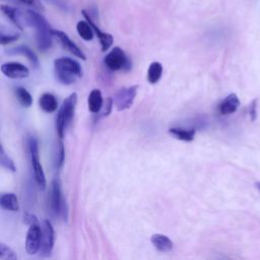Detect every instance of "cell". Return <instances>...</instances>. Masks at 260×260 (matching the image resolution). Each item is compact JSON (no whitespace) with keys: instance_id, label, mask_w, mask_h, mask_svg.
Returning a JSON list of instances; mask_svg holds the SVG:
<instances>
[{"instance_id":"cell-28","label":"cell","mask_w":260,"mask_h":260,"mask_svg":"<svg viewBox=\"0 0 260 260\" xmlns=\"http://www.w3.org/2000/svg\"><path fill=\"white\" fill-rule=\"evenodd\" d=\"M17 1L27 4V5H30V6H33L34 8H36L38 10H41V11L44 10V6L41 4L39 0H17Z\"/></svg>"},{"instance_id":"cell-8","label":"cell","mask_w":260,"mask_h":260,"mask_svg":"<svg viewBox=\"0 0 260 260\" xmlns=\"http://www.w3.org/2000/svg\"><path fill=\"white\" fill-rule=\"evenodd\" d=\"M55 233L53 225L49 220H44L42 224V242L40 253L42 256H49L54 247Z\"/></svg>"},{"instance_id":"cell-21","label":"cell","mask_w":260,"mask_h":260,"mask_svg":"<svg viewBox=\"0 0 260 260\" xmlns=\"http://www.w3.org/2000/svg\"><path fill=\"white\" fill-rule=\"evenodd\" d=\"M76 30H77L78 35H80L82 39H84L85 41H92L94 39L95 32L88 21H86V20L78 21L76 25Z\"/></svg>"},{"instance_id":"cell-3","label":"cell","mask_w":260,"mask_h":260,"mask_svg":"<svg viewBox=\"0 0 260 260\" xmlns=\"http://www.w3.org/2000/svg\"><path fill=\"white\" fill-rule=\"evenodd\" d=\"M76 102L77 95L73 93L63 101L62 106L58 111V115L56 117V129L60 139H63L65 130L73 118Z\"/></svg>"},{"instance_id":"cell-2","label":"cell","mask_w":260,"mask_h":260,"mask_svg":"<svg viewBox=\"0 0 260 260\" xmlns=\"http://www.w3.org/2000/svg\"><path fill=\"white\" fill-rule=\"evenodd\" d=\"M54 70L57 80L63 85H72L83 76L81 64L71 58H58L54 61Z\"/></svg>"},{"instance_id":"cell-5","label":"cell","mask_w":260,"mask_h":260,"mask_svg":"<svg viewBox=\"0 0 260 260\" xmlns=\"http://www.w3.org/2000/svg\"><path fill=\"white\" fill-rule=\"evenodd\" d=\"M49 206L51 212L54 217L58 218L60 216L66 217V205L62 197L61 184L58 178H55L52 181L50 194H49Z\"/></svg>"},{"instance_id":"cell-4","label":"cell","mask_w":260,"mask_h":260,"mask_svg":"<svg viewBox=\"0 0 260 260\" xmlns=\"http://www.w3.org/2000/svg\"><path fill=\"white\" fill-rule=\"evenodd\" d=\"M29 152L31 157V164L34 171V177H35L38 186L42 189L46 188V177L43 170V167L39 159V144L38 140L35 138L29 139Z\"/></svg>"},{"instance_id":"cell-27","label":"cell","mask_w":260,"mask_h":260,"mask_svg":"<svg viewBox=\"0 0 260 260\" xmlns=\"http://www.w3.org/2000/svg\"><path fill=\"white\" fill-rule=\"evenodd\" d=\"M47 1H49L50 3H52L54 6L58 7L60 10L62 11H65V13H67V11L70 10V6L67 4L64 0H47Z\"/></svg>"},{"instance_id":"cell-29","label":"cell","mask_w":260,"mask_h":260,"mask_svg":"<svg viewBox=\"0 0 260 260\" xmlns=\"http://www.w3.org/2000/svg\"><path fill=\"white\" fill-rule=\"evenodd\" d=\"M19 38V35H4V34H1V44L2 45H7L9 43H13L17 41Z\"/></svg>"},{"instance_id":"cell-14","label":"cell","mask_w":260,"mask_h":260,"mask_svg":"<svg viewBox=\"0 0 260 260\" xmlns=\"http://www.w3.org/2000/svg\"><path fill=\"white\" fill-rule=\"evenodd\" d=\"M151 241L156 249L160 252H169L173 249V241L165 235L155 234L152 236Z\"/></svg>"},{"instance_id":"cell-12","label":"cell","mask_w":260,"mask_h":260,"mask_svg":"<svg viewBox=\"0 0 260 260\" xmlns=\"http://www.w3.org/2000/svg\"><path fill=\"white\" fill-rule=\"evenodd\" d=\"M83 15L86 17V19L89 22L90 26H92L94 32L96 33L97 37L99 38L100 43H101V46H102V51H103V52L107 51L112 46L113 41H114V40H113V37L110 35V34L104 33V32L101 31V29L94 22V19L88 16L87 10H83Z\"/></svg>"},{"instance_id":"cell-15","label":"cell","mask_w":260,"mask_h":260,"mask_svg":"<svg viewBox=\"0 0 260 260\" xmlns=\"http://www.w3.org/2000/svg\"><path fill=\"white\" fill-rule=\"evenodd\" d=\"M6 53L9 54V55H22V56H25V57H27L34 66H35V67L39 66V59L37 57L36 53L34 52L31 48L26 46V45H20V46L11 48V49L7 50Z\"/></svg>"},{"instance_id":"cell-13","label":"cell","mask_w":260,"mask_h":260,"mask_svg":"<svg viewBox=\"0 0 260 260\" xmlns=\"http://www.w3.org/2000/svg\"><path fill=\"white\" fill-rule=\"evenodd\" d=\"M240 106V100L236 94H230L225 98L219 105V112L222 115H230L238 110Z\"/></svg>"},{"instance_id":"cell-23","label":"cell","mask_w":260,"mask_h":260,"mask_svg":"<svg viewBox=\"0 0 260 260\" xmlns=\"http://www.w3.org/2000/svg\"><path fill=\"white\" fill-rule=\"evenodd\" d=\"M16 96L19 104L26 108H29L33 104V97L25 87H18L16 88Z\"/></svg>"},{"instance_id":"cell-9","label":"cell","mask_w":260,"mask_h":260,"mask_svg":"<svg viewBox=\"0 0 260 260\" xmlns=\"http://www.w3.org/2000/svg\"><path fill=\"white\" fill-rule=\"evenodd\" d=\"M42 242V228L40 224L31 225L26 239V250L28 254L35 255L40 251Z\"/></svg>"},{"instance_id":"cell-22","label":"cell","mask_w":260,"mask_h":260,"mask_svg":"<svg viewBox=\"0 0 260 260\" xmlns=\"http://www.w3.org/2000/svg\"><path fill=\"white\" fill-rule=\"evenodd\" d=\"M162 74H163V65L160 62L155 61L149 67L148 81L150 82V84L155 85L161 80Z\"/></svg>"},{"instance_id":"cell-31","label":"cell","mask_w":260,"mask_h":260,"mask_svg":"<svg viewBox=\"0 0 260 260\" xmlns=\"http://www.w3.org/2000/svg\"><path fill=\"white\" fill-rule=\"evenodd\" d=\"M249 114H250V118L252 121H254L257 117V101L254 100L252 102V104L250 106V109H249Z\"/></svg>"},{"instance_id":"cell-10","label":"cell","mask_w":260,"mask_h":260,"mask_svg":"<svg viewBox=\"0 0 260 260\" xmlns=\"http://www.w3.org/2000/svg\"><path fill=\"white\" fill-rule=\"evenodd\" d=\"M53 35H54V37L57 38V40L59 41V43L62 45V47L65 50H67L71 54H73L75 57L86 60L85 53L82 51V49H80V47H78L77 45L69 36L66 35L64 32L59 31V30H53Z\"/></svg>"},{"instance_id":"cell-30","label":"cell","mask_w":260,"mask_h":260,"mask_svg":"<svg viewBox=\"0 0 260 260\" xmlns=\"http://www.w3.org/2000/svg\"><path fill=\"white\" fill-rule=\"evenodd\" d=\"M24 222L25 224L31 225H36V224H39L38 222V219L36 216H34V214L32 213H25V216H24Z\"/></svg>"},{"instance_id":"cell-32","label":"cell","mask_w":260,"mask_h":260,"mask_svg":"<svg viewBox=\"0 0 260 260\" xmlns=\"http://www.w3.org/2000/svg\"><path fill=\"white\" fill-rule=\"evenodd\" d=\"M258 188H259V190H260V183H258Z\"/></svg>"},{"instance_id":"cell-24","label":"cell","mask_w":260,"mask_h":260,"mask_svg":"<svg viewBox=\"0 0 260 260\" xmlns=\"http://www.w3.org/2000/svg\"><path fill=\"white\" fill-rule=\"evenodd\" d=\"M0 162H1V166L5 168L6 170L11 171L13 173L17 171L15 162L10 159L8 155H6L3 145H1V148H0Z\"/></svg>"},{"instance_id":"cell-7","label":"cell","mask_w":260,"mask_h":260,"mask_svg":"<svg viewBox=\"0 0 260 260\" xmlns=\"http://www.w3.org/2000/svg\"><path fill=\"white\" fill-rule=\"evenodd\" d=\"M139 86L134 85L131 87H125L120 88L114 95L113 103L118 111H124L131 108L135 97L138 95Z\"/></svg>"},{"instance_id":"cell-19","label":"cell","mask_w":260,"mask_h":260,"mask_svg":"<svg viewBox=\"0 0 260 260\" xmlns=\"http://www.w3.org/2000/svg\"><path fill=\"white\" fill-rule=\"evenodd\" d=\"M0 206L5 210L17 211L19 209L18 200L15 193H3L0 198Z\"/></svg>"},{"instance_id":"cell-1","label":"cell","mask_w":260,"mask_h":260,"mask_svg":"<svg viewBox=\"0 0 260 260\" xmlns=\"http://www.w3.org/2000/svg\"><path fill=\"white\" fill-rule=\"evenodd\" d=\"M26 17L28 24L36 31V40L39 49L42 51L49 50L52 46V37L54 35L47 19L35 10H28Z\"/></svg>"},{"instance_id":"cell-16","label":"cell","mask_w":260,"mask_h":260,"mask_svg":"<svg viewBox=\"0 0 260 260\" xmlns=\"http://www.w3.org/2000/svg\"><path fill=\"white\" fill-rule=\"evenodd\" d=\"M103 103H104V101H103V96H102L101 90L97 88L93 89L87 99L88 110L92 113L97 114V113H100L102 108H103Z\"/></svg>"},{"instance_id":"cell-6","label":"cell","mask_w":260,"mask_h":260,"mask_svg":"<svg viewBox=\"0 0 260 260\" xmlns=\"http://www.w3.org/2000/svg\"><path fill=\"white\" fill-rule=\"evenodd\" d=\"M105 65L112 71H118L121 69H130L131 63L124 52L119 47H114L104 59Z\"/></svg>"},{"instance_id":"cell-11","label":"cell","mask_w":260,"mask_h":260,"mask_svg":"<svg viewBox=\"0 0 260 260\" xmlns=\"http://www.w3.org/2000/svg\"><path fill=\"white\" fill-rule=\"evenodd\" d=\"M1 71L5 76L14 78V80L26 78L30 75V69L28 67L18 62H7L2 64Z\"/></svg>"},{"instance_id":"cell-26","label":"cell","mask_w":260,"mask_h":260,"mask_svg":"<svg viewBox=\"0 0 260 260\" xmlns=\"http://www.w3.org/2000/svg\"><path fill=\"white\" fill-rule=\"evenodd\" d=\"M64 156H65L64 146H63V143L60 141L57 146V152H56V155H55V167L57 169H59L63 165Z\"/></svg>"},{"instance_id":"cell-20","label":"cell","mask_w":260,"mask_h":260,"mask_svg":"<svg viewBox=\"0 0 260 260\" xmlns=\"http://www.w3.org/2000/svg\"><path fill=\"white\" fill-rule=\"evenodd\" d=\"M169 133L179 140L182 141H192L195 138L196 130L194 128L192 129H183V128H170Z\"/></svg>"},{"instance_id":"cell-25","label":"cell","mask_w":260,"mask_h":260,"mask_svg":"<svg viewBox=\"0 0 260 260\" xmlns=\"http://www.w3.org/2000/svg\"><path fill=\"white\" fill-rule=\"evenodd\" d=\"M0 259L1 260H17V255L4 243L0 244Z\"/></svg>"},{"instance_id":"cell-17","label":"cell","mask_w":260,"mask_h":260,"mask_svg":"<svg viewBox=\"0 0 260 260\" xmlns=\"http://www.w3.org/2000/svg\"><path fill=\"white\" fill-rule=\"evenodd\" d=\"M39 105L41 109L46 113H53L57 110V100H56L55 96L49 93H45L40 97Z\"/></svg>"},{"instance_id":"cell-18","label":"cell","mask_w":260,"mask_h":260,"mask_svg":"<svg viewBox=\"0 0 260 260\" xmlns=\"http://www.w3.org/2000/svg\"><path fill=\"white\" fill-rule=\"evenodd\" d=\"M1 10L3 15L11 21L13 24L17 27L19 30H24L21 25V14L20 11L13 6H9V5H1Z\"/></svg>"}]
</instances>
